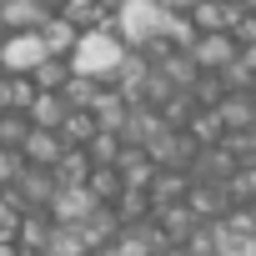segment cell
<instances>
[{"instance_id": "cell-31", "label": "cell", "mask_w": 256, "mask_h": 256, "mask_svg": "<svg viewBox=\"0 0 256 256\" xmlns=\"http://www.w3.org/2000/svg\"><path fill=\"white\" fill-rule=\"evenodd\" d=\"M0 36H6V30H0Z\"/></svg>"}, {"instance_id": "cell-15", "label": "cell", "mask_w": 256, "mask_h": 256, "mask_svg": "<svg viewBox=\"0 0 256 256\" xmlns=\"http://www.w3.org/2000/svg\"><path fill=\"white\" fill-rule=\"evenodd\" d=\"M36 96L40 90L30 86V76H0V116H26Z\"/></svg>"}, {"instance_id": "cell-11", "label": "cell", "mask_w": 256, "mask_h": 256, "mask_svg": "<svg viewBox=\"0 0 256 256\" xmlns=\"http://www.w3.org/2000/svg\"><path fill=\"white\" fill-rule=\"evenodd\" d=\"M16 196H20V206H26V211H46V206H50V196H56V176H50V171H40V166H26V171H20V181H16Z\"/></svg>"}, {"instance_id": "cell-24", "label": "cell", "mask_w": 256, "mask_h": 256, "mask_svg": "<svg viewBox=\"0 0 256 256\" xmlns=\"http://www.w3.org/2000/svg\"><path fill=\"white\" fill-rule=\"evenodd\" d=\"M20 216H26V206H20V196H16V191H0V236H16V226H20Z\"/></svg>"}, {"instance_id": "cell-8", "label": "cell", "mask_w": 256, "mask_h": 256, "mask_svg": "<svg viewBox=\"0 0 256 256\" xmlns=\"http://www.w3.org/2000/svg\"><path fill=\"white\" fill-rule=\"evenodd\" d=\"M50 20L46 0H0V30L6 36H20V30H40Z\"/></svg>"}, {"instance_id": "cell-22", "label": "cell", "mask_w": 256, "mask_h": 256, "mask_svg": "<svg viewBox=\"0 0 256 256\" xmlns=\"http://www.w3.org/2000/svg\"><path fill=\"white\" fill-rule=\"evenodd\" d=\"M86 191H90V196H96L100 206H110V201H116V196H120L126 186H120V176H116V166H96V171L86 176Z\"/></svg>"}, {"instance_id": "cell-6", "label": "cell", "mask_w": 256, "mask_h": 256, "mask_svg": "<svg viewBox=\"0 0 256 256\" xmlns=\"http://www.w3.org/2000/svg\"><path fill=\"white\" fill-rule=\"evenodd\" d=\"M241 16H246V10L236 6V0H201V6H196L186 20H191V30H196V36H216V30H226V36H231V26H236Z\"/></svg>"}, {"instance_id": "cell-10", "label": "cell", "mask_w": 256, "mask_h": 256, "mask_svg": "<svg viewBox=\"0 0 256 256\" xmlns=\"http://www.w3.org/2000/svg\"><path fill=\"white\" fill-rule=\"evenodd\" d=\"M56 16H60L70 30H80V36H86V30H116V16H110V10H100L96 0H66Z\"/></svg>"}, {"instance_id": "cell-21", "label": "cell", "mask_w": 256, "mask_h": 256, "mask_svg": "<svg viewBox=\"0 0 256 256\" xmlns=\"http://www.w3.org/2000/svg\"><path fill=\"white\" fill-rule=\"evenodd\" d=\"M66 80H70V66H66V60H56V56H46V60L30 70V86H36V90H56V96H60V86H66Z\"/></svg>"}, {"instance_id": "cell-30", "label": "cell", "mask_w": 256, "mask_h": 256, "mask_svg": "<svg viewBox=\"0 0 256 256\" xmlns=\"http://www.w3.org/2000/svg\"><path fill=\"white\" fill-rule=\"evenodd\" d=\"M246 96H251V106H256V80H251V90H246Z\"/></svg>"}, {"instance_id": "cell-27", "label": "cell", "mask_w": 256, "mask_h": 256, "mask_svg": "<svg viewBox=\"0 0 256 256\" xmlns=\"http://www.w3.org/2000/svg\"><path fill=\"white\" fill-rule=\"evenodd\" d=\"M156 6H161L166 16H191V10L201 6V0H156Z\"/></svg>"}, {"instance_id": "cell-7", "label": "cell", "mask_w": 256, "mask_h": 256, "mask_svg": "<svg viewBox=\"0 0 256 256\" xmlns=\"http://www.w3.org/2000/svg\"><path fill=\"white\" fill-rule=\"evenodd\" d=\"M110 166H116V176H120V186H126V191H146V186L156 181V171H161L141 146H120V156H116Z\"/></svg>"}, {"instance_id": "cell-32", "label": "cell", "mask_w": 256, "mask_h": 256, "mask_svg": "<svg viewBox=\"0 0 256 256\" xmlns=\"http://www.w3.org/2000/svg\"><path fill=\"white\" fill-rule=\"evenodd\" d=\"M251 236H256V231H251Z\"/></svg>"}, {"instance_id": "cell-5", "label": "cell", "mask_w": 256, "mask_h": 256, "mask_svg": "<svg viewBox=\"0 0 256 256\" xmlns=\"http://www.w3.org/2000/svg\"><path fill=\"white\" fill-rule=\"evenodd\" d=\"M186 56H191V66H196L201 76H221L226 66H236L241 46H236L226 30H216V36H196V46H191Z\"/></svg>"}, {"instance_id": "cell-18", "label": "cell", "mask_w": 256, "mask_h": 256, "mask_svg": "<svg viewBox=\"0 0 256 256\" xmlns=\"http://www.w3.org/2000/svg\"><path fill=\"white\" fill-rule=\"evenodd\" d=\"M40 256H96V251H90V241H86L80 226H56Z\"/></svg>"}, {"instance_id": "cell-14", "label": "cell", "mask_w": 256, "mask_h": 256, "mask_svg": "<svg viewBox=\"0 0 256 256\" xmlns=\"http://www.w3.org/2000/svg\"><path fill=\"white\" fill-rule=\"evenodd\" d=\"M96 171V161L86 156V146H66L60 151V161L50 166V176H56V186H86V176Z\"/></svg>"}, {"instance_id": "cell-9", "label": "cell", "mask_w": 256, "mask_h": 256, "mask_svg": "<svg viewBox=\"0 0 256 256\" xmlns=\"http://www.w3.org/2000/svg\"><path fill=\"white\" fill-rule=\"evenodd\" d=\"M201 226H211V221H221L226 216V206H231V196H226V186H216V181H201V186H191L186 191V201H181Z\"/></svg>"}, {"instance_id": "cell-13", "label": "cell", "mask_w": 256, "mask_h": 256, "mask_svg": "<svg viewBox=\"0 0 256 256\" xmlns=\"http://www.w3.org/2000/svg\"><path fill=\"white\" fill-rule=\"evenodd\" d=\"M50 231H56V221H50L46 211H26L20 226H16V246H20L26 256H40L46 241H50Z\"/></svg>"}, {"instance_id": "cell-17", "label": "cell", "mask_w": 256, "mask_h": 256, "mask_svg": "<svg viewBox=\"0 0 256 256\" xmlns=\"http://www.w3.org/2000/svg\"><path fill=\"white\" fill-rule=\"evenodd\" d=\"M76 40H80V30H70L60 16H50V20L40 26V46H46V56H56V60H66V56L76 50Z\"/></svg>"}, {"instance_id": "cell-19", "label": "cell", "mask_w": 256, "mask_h": 256, "mask_svg": "<svg viewBox=\"0 0 256 256\" xmlns=\"http://www.w3.org/2000/svg\"><path fill=\"white\" fill-rule=\"evenodd\" d=\"M100 86H106V80H90V76H70V80L60 86V100H66L70 110H90V106H96V96H100Z\"/></svg>"}, {"instance_id": "cell-28", "label": "cell", "mask_w": 256, "mask_h": 256, "mask_svg": "<svg viewBox=\"0 0 256 256\" xmlns=\"http://www.w3.org/2000/svg\"><path fill=\"white\" fill-rule=\"evenodd\" d=\"M0 256H26V251L16 246V236H0Z\"/></svg>"}, {"instance_id": "cell-16", "label": "cell", "mask_w": 256, "mask_h": 256, "mask_svg": "<svg viewBox=\"0 0 256 256\" xmlns=\"http://www.w3.org/2000/svg\"><path fill=\"white\" fill-rule=\"evenodd\" d=\"M66 100L56 96V90H40L36 100H30V110H26V120L36 126V131H60V120H66Z\"/></svg>"}, {"instance_id": "cell-12", "label": "cell", "mask_w": 256, "mask_h": 256, "mask_svg": "<svg viewBox=\"0 0 256 256\" xmlns=\"http://www.w3.org/2000/svg\"><path fill=\"white\" fill-rule=\"evenodd\" d=\"M60 151H66V141H60L56 131H36V126H30V136H26V146H20L26 166H40V171H50V166L60 161Z\"/></svg>"}, {"instance_id": "cell-23", "label": "cell", "mask_w": 256, "mask_h": 256, "mask_svg": "<svg viewBox=\"0 0 256 256\" xmlns=\"http://www.w3.org/2000/svg\"><path fill=\"white\" fill-rule=\"evenodd\" d=\"M30 136V120L26 116H0V151H20Z\"/></svg>"}, {"instance_id": "cell-1", "label": "cell", "mask_w": 256, "mask_h": 256, "mask_svg": "<svg viewBox=\"0 0 256 256\" xmlns=\"http://www.w3.org/2000/svg\"><path fill=\"white\" fill-rule=\"evenodd\" d=\"M120 60H126V46L116 30H86L76 40V50L66 56L70 76H90V80H110L120 70Z\"/></svg>"}, {"instance_id": "cell-3", "label": "cell", "mask_w": 256, "mask_h": 256, "mask_svg": "<svg viewBox=\"0 0 256 256\" xmlns=\"http://www.w3.org/2000/svg\"><path fill=\"white\" fill-rule=\"evenodd\" d=\"M46 60L40 30H20V36H0V76H30Z\"/></svg>"}, {"instance_id": "cell-20", "label": "cell", "mask_w": 256, "mask_h": 256, "mask_svg": "<svg viewBox=\"0 0 256 256\" xmlns=\"http://www.w3.org/2000/svg\"><path fill=\"white\" fill-rule=\"evenodd\" d=\"M66 146H90V136H96V116L90 110H66V120H60V131H56Z\"/></svg>"}, {"instance_id": "cell-26", "label": "cell", "mask_w": 256, "mask_h": 256, "mask_svg": "<svg viewBox=\"0 0 256 256\" xmlns=\"http://www.w3.org/2000/svg\"><path fill=\"white\" fill-rule=\"evenodd\" d=\"M216 256H256V236H231V231L221 226V246H216Z\"/></svg>"}, {"instance_id": "cell-4", "label": "cell", "mask_w": 256, "mask_h": 256, "mask_svg": "<svg viewBox=\"0 0 256 256\" xmlns=\"http://www.w3.org/2000/svg\"><path fill=\"white\" fill-rule=\"evenodd\" d=\"M96 211H100V201H96L86 186H56V196H50V206H46V216H50L56 226H86Z\"/></svg>"}, {"instance_id": "cell-2", "label": "cell", "mask_w": 256, "mask_h": 256, "mask_svg": "<svg viewBox=\"0 0 256 256\" xmlns=\"http://www.w3.org/2000/svg\"><path fill=\"white\" fill-rule=\"evenodd\" d=\"M166 30H171V16L156 0H126L116 10V36L126 50H151L156 40H166Z\"/></svg>"}, {"instance_id": "cell-25", "label": "cell", "mask_w": 256, "mask_h": 256, "mask_svg": "<svg viewBox=\"0 0 256 256\" xmlns=\"http://www.w3.org/2000/svg\"><path fill=\"white\" fill-rule=\"evenodd\" d=\"M20 171H26V156L20 151H0V191H16Z\"/></svg>"}, {"instance_id": "cell-29", "label": "cell", "mask_w": 256, "mask_h": 256, "mask_svg": "<svg viewBox=\"0 0 256 256\" xmlns=\"http://www.w3.org/2000/svg\"><path fill=\"white\" fill-rule=\"evenodd\" d=\"M96 6H100V10H110V16H116V10H120V6H126V0H96Z\"/></svg>"}]
</instances>
